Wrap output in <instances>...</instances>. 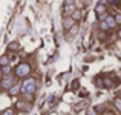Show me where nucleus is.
<instances>
[{
  "label": "nucleus",
  "mask_w": 121,
  "mask_h": 115,
  "mask_svg": "<svg viewBox=\"0 0 121 115\" xmlns=\"http://www.w3.org/2000/svg\"><path fill=\"white\" fill-rule=\"evenodd\" d=\"M72 18H74V20H78V18L81 17V11H74L72 12V15H71Z\"/></svg>",
  "instance_id": "4468645a"
},
{
  "label": "nucleus",
  "mask_w": 121,
  "mask_h": 115,
  "mask_svg": "<svg viewBox=\"0 0 121 115\" xmlns=\"http://www.w3.org/2000/svg\"><path fill=\"white\" fill-rule=\"evenodd\" d=\"M0 115H12V109H6V111H3Z\"/></svg>",
  "instance_id": "412c9836"
},
{
  "label": "nucleus",
  "mask_w": 121,
  "mask_h": 115,
  "mask_svg": "<svg viewBox=\"0 0 121 115\" xmlns=\"http://www.w3.org/2000/svg\"><path fill=\"white\" fill-rule=\"evenodd\" d=\"M74 3V0H65V5H72Z\"/></svg>",
  "instance_id": "4be33fe9"
},
{
  "label": "nucleus",
  "mask_w": 121,
  "mask_h": 115,
  "mask_svg": "<svg viewBox=\"0 0 121 115\" xmlns=\"http://www.w3.org/2000/svg\"><path fill=\"white\" fill-rule=\"evenodd\" d=\"M17 106L20 107V109H25V111H29L31 109V107H29V103H26V101H18Z\"/></svg>",
  "instance_id": "1a4fd4ad"
},
{
  "label": "nucleus",
  "mask_w": 121,
  "mask_h": 115,
  "mask_svg": "<svg viewBox=\"0 0 121 115\" xmlns=\"http://www.w3.org/2000/svg\"><path fill=\"white\" fill-rule=\"evenodd\" d=\"M71 12H74V3L72 5H65V14H71Z\"/></svg>",
  "instance_id": "f8f14e48"
},
{
  "label": "nucleus",
  "mask_w": 121,
  "mask_h": 115,
  "mask_svg": "<svg viewBox=\"0 0 121 115\" xmlns=\"http://www.w3.org/2000/svg\"><path fill=\"white\" fill-rule=\"evenodd\" d=\"M107 17V12H103V14H98V20H104Z\"/></svg>",
  "instance_id": "6ab92c4d"
},
{
  "label": "nucleus",
  "mask_w": 121,
  "mask_h": 115,
  "mask_svg": "<svg viewBox=\"0 0 121 115\" xmlns=\"http://www.w3.org/2000/svg\"><path fill=\"white\" fill-rule=\"evenodd\" d=\"M72 25H75L74 18L72 17H65V20H63V28H65V29H69Z\"/></svg>",
  "instance_id": "7ed1b4c3"
},
{
  "label": "nucleus",
  "mask_w": 121,
  "mask_h": 115,
  "mask_svg": "<svg viewBox=\"0 0 121 115\" xmlns=\"http://www.w3.org/2000/svg\"><path fill=\"white\" fill-rule=\"evenodd\" d=\"M9 92H11L12 95H14V94H17V92H18V84H15V86H11V88H9Z\"/></svg>",
  "instance_id": "2eb2a0df"
},
{
  "label": "nucleus",
  "mask_w": 121,
  "mask_h": 115,
  "mask_svg": "<svg viewBox=\"0 0 121 115\" xmlns=\"http://www.w3.org/2000/svg\"><path fill=\"white\" fill-rule=\"evenodd\" d=\"M78 84H80V83H78V80H74V81H72V89H78Z\"/></svg>",
  "instance_id": "f3484780"
},
{
  "label": "nucleus",
  "mask_w": 121,
  "mask_h": 115,
  "mask_svg": "<svg viewBox=\"0 0 121 115\" xmlns=\"http://www.w3.org/2000/svg\"><path fill=\"white\" fill-rule=\"evenodd\" d=\"M12 84H14V83H12V78H11V77H8V78L3 80V88H5V89H9Z\"/></svg>",
  "instance_id": "6e6552de"
},
{
  "label": "nucleus",
  "mask_w": 121,
  "mask_h": 115,
  "mask_svg": "<svg viewBox=\"0 0 121 115\" xmlns=\"http://www.w3.org/2000/svg\"><path fill=\"white\" fill-rule=\"evenodd\" d=\"M31 74V66L29 63H20V65L15 68V75L18 77V78H25V77H28Z\"/></svg>",
  "instance_id": "f257e3e1"
},
{
  "label": "nucleus",
  "mask_w": 121,
  "mask_h": 115,
  "mask_svg": "<svg viewBox=\"0 0 121 115\" xmlns=\"http://www.w3.org/2000/svg\"><path fill=\"white\" fill-rule=\"evenodd\" d=\"M35 89H37V84H35V80H32V78L26 80V81L23 83V86H22V91H23L25 94H34Z\"/></svg>",
  "instance_id": "f03ea898"
},
{
  "label": "nucleus",
  "mask_w": 121,
  "mask_h": 115,
  "mask_svg": "<svg viewBox=\"0 0 121 115\" xmlns=\"http://www.w3.org/2000/svg\"><path fill=\"white\" fill-rule=\"evenodd\" d=\"M113 104H115V107L121 112V98H115V100H113Z\"/></svg>",
  "instance_id": "ddd939ff"
},
{
  "label": "nucleus",
  "mask_w": 121,
  "mask_h": 115,
  "mask_svg": "<svg viewBox=\"0 0 121 115\" xmlns=\"http://www.w3.org/2000/svg\"><path fill=\"white\" fill-rule=\"evenodd\" d=\"M100 28H101V31H109V26H107V23H106V22L100 23Z\"/></svg>",
  "instance_id": "dca6fc26"
},
{
  "label": "nucleus",
  "mask_w": 121,
  "mask_h": 115,
  "mask_svg": "<svg viewBox=\"0 0 121 115\" xmlns=\"http://www.w3.org/2000/svg\"><path fill=\"white\" fill-rule=\"evenodd\" d=\"M120 5H121V0H120Z\"/></svg>",
  "instance_id": "a878e982"
},
{
  "label": "nucleus",
  "mask_w": 121,
  "mask_h": 115,
  "mask_svg": "<svg viewBox=\"0 0 121 115\" xmlns=\"http://www.w3.org/2000/svg\"><path fill=\"white\" fill-rule=\"evenodd\" d=\"M89 115H97V112L94 109H89Z\"/></svg>",
  "instance_id": "5701e85b"
},
{
  "label": "nucleus",
  "mask_w": 121,
  "mask_h": 115,
  "mask_svg": "<svg viewBox=\"0 0 121 115\" xmlns=\"http://www.w3.org/2000/svg\"><path fill=\"white\" fill-rule=\"evenodd\" d=\"M9 63V58H8V55H3V57H0V66L2 68H5L6 65Z\"/></svg>",
  "instance_id": "9d476101"
},
{
  "label": "nucleus",
  "mask_w": 121,
  "mask_h": 115,
  "mask_svg": "<svg viewBox=\"0 0 121 115\" xmlns=\"http://www.w3.org/2000/svg\"><path fill=\"white\" fill-rule=\"evenodd\" d=\"M77 32H78V25H72V26L69 28V37L77 35Z\"/></svg>",
  "instance_id": "0eeeda50"
},
{
  "label": "nucleus",
  "mask_w": 121,
  "mask_h": 115,
  "mask_svg": "<svg viewBox=\"0 0 121 115\" xmlns=\"http://www.w3.org/2000/svg\"><path fill=\"white\" fill-rule=\"evenodd\" d=\"M95 84L98 86V88H103V80L101 78H98V80H95Z\"/></svg>",
  "instance_id": "a211bd4d"
},
{
  "label": "nucleus",
  "mask_w": 121,
  "mask_h": 115,
  "mask_svg": "<svg viewBox=\"0 0 121 115\" xmlns=\"http://www.w3.org/2000/svg\"><path fill=\"white\" fill-rule=\"evenodd\" d=\"M8 49H9V51H14V52H15V51L20 49V43H18V41H12V43L8 44Z\"/></svg>",
  "instance_id": "423d86ee"
},
{
  "label": "nucleus",
  "mask_w": 121,
  "mask_h": 115,
  "mask_svg": "<svg viewBox=\"0 0 121 115\" xmlns=\"http://www.w3.org/2000/svg\"><path fill=\"white\" fill-rule=\"evenodd\" d=\"M2 77H3V72H2V69H0V80H2Z\"/></svg>",
  "instance_id": "b1692460"
},
{
  "label": "nucleus",
  "mask_w": 121,
  "mask_h": 115,
  "mask_svg": "<svg viewBox=\"0 0 121 115\" xmlns=\"http://www.w3.org/2000/svg\"><path fill=\"white\" fill-rule=\"evenodd\" d=\"M115 22H117V25H121V14L115 15Z\"/></svg>",
  "instance_id": "aec40b11"
},
{
  "label": "nucleus",
  "mask_w": 121,
  "mask_h": 115,
  "mask_svg": "<svg viewBox=\"0 0 121 115\" xmlns=\"http://www.w3.org/2000/svg\"><path fill=\"white\" fill-rule=\"evenodd\" d=\"M118 37H120V38H121V31H120V32H118Z\"/></svg>",
  "instance_id": "393cba45"
},
{
  "label": "nucleus",
  "mask_w": 121,
  "mask_h": 115,
  "mask_svg": "<svg viewBox=\"0 0 121 115\" xmlns=\"http://www.w3.org/2000/svg\"><path fill=\"white\" fill-rule=\"evenodd\" d=\"M103 12H107V11H106V5L101 2V3H98V5L95 6V14L98 15V14H103Z\"/></svg>",
  "instance_id": "20e7f679"
},
{
  "label": "nucleus",
  "mask_w": 121,
  "mask_h": 115,
  "mask_svg": "<svg viewBox=\"0 0 121 115\" xmlns=\"http://www.w3.org/2000/svg\"><path fill=\"white\" fill-rule=\"evenodd\" d=\"M113 86V81L110 78H104L103 80V88H112Z\"/></svg>",
  "instance_id": "9b49d317"
},
{
  "label": "nucleus",
  "mask_w": 121,
  "mask_h": 115,
  "mask_svg": "<svg viewBox=\"0 0 121 115\" xmlns=\"http://www.w3.org/2000/svg\"><path fill=\"white\" fill-rule=\"evenodd\" d=\"M106 23H107V26H109V29H112V28H115V26H117L115 17H112V15H107V17H106Z\"/></svg>",
  "instance_id": "39448f33"
}]
</instances>
